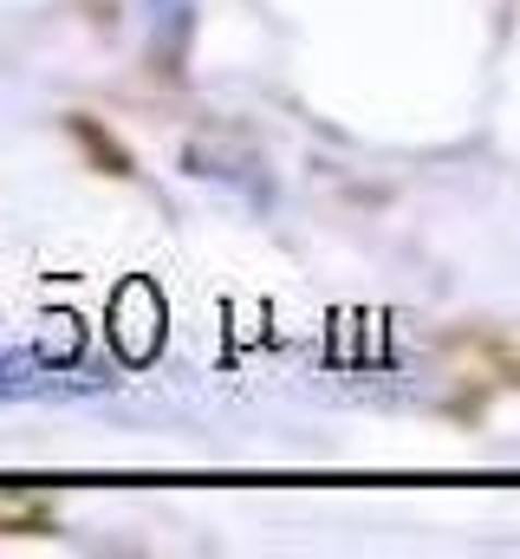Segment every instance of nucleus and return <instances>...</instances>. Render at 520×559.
<instances>
[]
</instances>
